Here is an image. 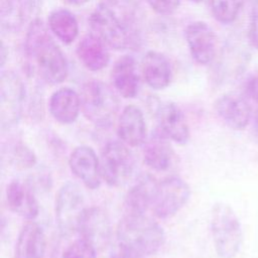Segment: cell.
Masks as SVG:
<instances>
[{
	"label": "cell",
	"mask_w": 258,
	"mask_h": 258,
	"mask_svg": "<svg viewBox=\"0 0 258 258\" xmlns=\"http://www.w3.org/2000/svg\"><path fill=\"white\" fill-rule=\"evenodd\" d=\"M6 203L11 212L28 221H33L39 214L38 202L31 186L18 179L7 184Z\"/></svg>",
	"instance_id": "17"
},
{
	"label": "cell",
	"mask_w": 258,
	"mask_h": 258,
	"mask_svg": "<svg viewBox=\"0 0 258 258\" xmlns=\"http://www.w3.org/2000/svg\"><path fill=\"white\" fill-rule=\"evenodd\" d=\"M150 7L158 14L170 15L179 6L180 0H147Z\"/></svg>",
	"instance_id": "28"
},
{
	"label": "cell",
	"mask_w": 258,
	"mask_h": 258,
	"mask_svg": "<svg viewBox=\"0 0 258 258\" xmlns=\"http://www.w3.org/2000/svg\"><path fill=\"white\" fill-rule=\"evenodd\" d=\"M81 109V97L71 88H60L53 92L49 98V113L60 124L74 123L78 119Z\"/></svg>",
	"instance_id": "19"
},
{
	"label": "cell",
	"mask_w": 258,
	"mask_h": 258,
	"mask_svg": "<svg viewBox=\"0 0 258 258\" xmlns=\"http://www.w3.org/2000/svg\"><path fill=\"white\" fill-rule=\"evenodd\" d=\"M84 206V194L77 183L67 181L59 187L55 196L54 215L61 235L69 236L77 232L79 220L86 209Z\"/></svg>",
	"instance_id": "7"
},
{
	"label": "cell",
	"mask_w": 258,
	"mask_h": 258,
	"mask_svg": "<svg viewBox=\"0 0 258 258\" xmlns=\"http://www.w3.org/2000/svg\"><path fill=\"white\" fill-rule=\"evenodd\" d=\"M119 139L130 147L142 146L147 139L146 123L142 111L135 105H127L118 119Z\"/></svg>",
	"instance_id": "16"
},
{
	"label": "cell",
	"mask_w": 258,
	"mask_h": 258,
	"mask_svg": "<svg viewBox=\"0 0 258 258\" xmlns=\"http://www.w3.org/2000/svg\"><path fill=\"white\" fill-rule=\"evenodd\" d=\"M243 0H209L213 16L221 23L229 24L238 17Z\"/></svg>",
	"instance_id": "25"
},
{
	"label": "cell",
	"mask_w": 258,
	"mask_h": 258,
	"mask_svg": "<svg viewBox=\"0 0 258 258\" xmlns=\"http://www.w3.org/2000/svg\"><path fill=\"white\" fill-rule=\"evenodd\" d=\"M110 258H137V257H135V256H133V255H131V254L125 252V251L120 250L118 253H115Z\"/></svg>",
	"instance_id": "31"
},
{
	"label": "cell",
	"mask_w": 258,
	"mask_h": 258,
	"mask_svg": "<svg viewBox=\"0 0 258 258\" xmlns=\"http://www.w3.org/2000/svg\"><path fill=\"white\" fill-rule=\"evenodd\" d=\"M77 232L81 238L89 241L96 248L106 246L112 233L107 213L99 207L86 208L79 220Z\"/></svg>",
	"instance_id": "11"
},
{
	"label": "cell",
	"mask_w": 258,
	"mask_h": 258,
	"mask_svg": "<svg viewBox=\"0 0 258 258\" xmlns=\"http://www.w3.org/2000/svg\"><path fill=\"white\" fill-rule=\"evenodd\" d=\"M141 73L146 84L153 90L165 89L172 78L169 60L157 51H148L144 55L141 62Z\"/></svg>",
	"instance_id": "21"
},
{
	"label": "cell",
	"mask_w": 258,
	"mask_h": 258,
	"mask_svg": "<svg viewBox=\"0 0 258 258\" xmlns=\"http://www.w3.org/2000/svg\"><path fill=\"white\" fill-rule=\"evenodd\" d=\"M5 50H6V48L4 47V43L2 42V43H1V49H0V55H1V67H3V66H4V63H5V58H6V56L8 55V52H5Z\"/></svg>",
	"instance_id": "32"
},
{
	"label": "cell",
	"mask_w": 258,
	"mask_h": 258,
	"mask_svg": "<svg viewBox=\"0 0 258 258\" xmlns=\"http://www.w3.org/2000/svg\"><path fill=\"white\" fill-rule=\"evenodd\" d=\"M25 51L46 83L57 85L66 80L69 73L67 58L40 20L33 21L28 27Z\"/></svg>",
	"instance_id": "1"
},
{
	"label": "cell",
	"mask_w": 258,
	"mask_h": 258,
	"mask_svg": "<svg viewBox=\"0 0 258 258\" xmlns=\"http://www.w3.org/2000/svg\"><path fill=\"white\" fill-rule=\"evenodd\" d=\"M77 54L81 62L93 72L103 70L110 60L106 43L96 34H87L81 39Z\"/></svg>",
	"instance_id": "22"
},
{
	"label": "cell",
	"mask_w": 258,
	"mask_h": 258,
	"mask_svg": "<svg viewBox=\"0 0 258 258\" xmlns=\"http://www.w3.org/2000/svg\"><path fill=\"white\" fill-rule=\"evenodd\" d=\"M111 80L115 90L126 99L137 96L140 88V76L136 60L131 55H123L114 63Z\"/></svg>",
	"instance_id": "18"
},
{
	"label": "cell",
	"mask_w": 258,
	"mask_h": 258,
	"mask_svg": "<svg viewBox=\"0 0 258 258\" xmlns=\"http://www.w3.org/2000/svg\"><path fill=\"white\" fill-rule=\"evenodd\" d=\"M254 132H255L256 138L258 139V109L254 114Z\"/></svg>",
	"instance_id": "33"
},
{
	"label": "cell",
	"mask_w": 258,
	"mask_h": 258,
	"mask_svg": "<svg viewBox=\"0 0 258 258\" xmlns=\"http://www.w3.org/2000/svg\"><path fill=\"white\" fill-rule=\"evenodd\" d=\"M50 31L63 43H72L79 34V24L75 15L63 8L51 11L48 16Z\"/></svg>",
	"instance_id": "24"
},
{
	"label": "cell",
	"mask_w": 258,
	"mask_h": 258,
	"mask_svg": "<svg viewBox=\"0 0 258 258\" xmlns=\"http://www.w3.org/2000/svg\"><path fill=\"white\" fill-rule=\"evenodd\" d=\"M25 100V87L13 72H3L0 78V125L11 129L18 124Z\"/></svg>",
	"instance_id": "9"
},
{
	"label": "cell",
	"mask_w": 258,
	"mask_h": 258,
	"mask_svg": "<svg viewBox=\"0 0 258 258\" xmlns=\"http://www.w3.org/2000/svg\"><path fill=\"white\" fill-rule=\"evenodd\" d=\"M245 95L258 103V74L251 76L245 83Z\"/></svg>",
	"instance_id": "30"
},
{
	"label": "cell",
	"mask_w": 258,
	"mask_h": 258,
	"mask_svg": "<svg viewBox=\"0 0 258 258\" xmlns=\"http://www.w3.org/2000/svg\"><path fill=\"white\" fill-rule=\"evenodd\" d=\"M156 182L150 176L138 180L125 196V207L130 214H145L151 208L153 191Z\"/></svg>",
	"instance_id": "23"
},
{
	"label": "cell",
	"mask_w": 258,
	"mask_h": 258,
	"mask_svg": "<svg viewBox=\"0 0 258 258\" xmlns=\"http://www.w3.org/2000/svg\"><path fill=\"white\" fill-rule=\"evenodd\" d=\"M116 237L120 250L137 258L154 255L165 242L163 228L145 214L127 213L118 223Z\"/></svg>",
	"instance_id": "2"
},
{
	"label": "cell",
	"mask_w": 258,
	"mask_h": 258,
	"mask_svg": "<svg viewBox=\"0 0 258 258\" xmlns=\"http://www.w3.org/2000/svg\"><path fill=\"white\" fill-rule=\"evenodd\" d=\"M45 250L46 238L42 228L33 221L23 225L16 240V258H44Z\"/></svg>",
	"instance_id": "20"
},
{
	"label": "cell",
	"mask_w": 258,
	"mask_h": 258,
	"mask_svg": "<svg viewBox=\"0 0 258 258\" xmlns=\"http://www.w3.org/2000/svg\"><path fill=\"white\" fill-rule=\"evenodd\" d=\"M72 172L90 189H97L101 185L100 158L95 150L88 145L76 147L69 158Z\"/></svg>",
	"instance_id": "13"
},
{
	"label": "cell",
	"mask_w": 258,
	"mask_h": 258,
	"mask_svg": "<svg viewBox=\"0 0 258 258\" xmlns=\"http://www.w3.org/2000/svg\"><path fill=\"white\" fill-rule=\"evenodd\" d=\"M64 1H67L70 4H74V5H82V4L87 3L90 0H64Z\"/></svg>",
	"instance_id": "34"
},
{
	"label": "cell",
	"mask_w": 258,
	"mask_h": 258,
	"mask_svg": "<svg viewBox=\"0 0 258 258\" xmlns=\"http://www.w3.org/2000/svg\"><path fill=\"white\" fill-rule=\"evenodd\" d=\"M81 105L85 117L98 127L111 126L120 108L114 90L101 81H89L81 91Z\"/></svg>",
	"instance_id": "4"
},
{
	"label": "cell",
	"mask_w": 258,
	"mask_h": 258,
	"mask_svg": "<svg viewBox=\"0 0 258 258\" xmlns=\"http://www.w3.org/2000/svg\"><path fill=\"white\" fill-rule=\"evenodd\" d=\"M169 139L157 128L142 145L144 163L155 171L168 170L175 159L174 150Z\"/></svg>",
	"instance_id": "15"
},
{
	"label": "cell",
	"mask_w": 258,
	"mask_h": 258,
	"mask_svg": "<svg viewBox=\"0 0 258 258\" xmlns=\"http://www.w3.org/2000/svg\"><path fill=\"white\" fill-rule=\"evenodd\" d=\"M211 233L214 247L220 258H235L239 253L243 232L239 218L226 203H216L211 212Z\"/></svg>",
	"instance_id": "3"
},
{
	"label": "cell",
	"mask_w": 258,
	"mask_h": 258,
	"mask_svg": "<svg viewBox=\"0 0 258 258\" xmlns=\"http://www.w3.org/2000/svg\"><path fill=\"white\" fill-rule=\"evenodd\" d=\"M60 258H97V248L80 237L66 248Z\"/></svg>",
	"instance_id": "27"
},
{
	"label": "cell",
	"mask_w": 258,
	"mask_h": 258,
	"mask_svg": "<svg viewBox=\"0 0 258 258\" xmlns=\"http://www.w3.org/2000/svg\"><path fill=\"white\" fill-rule=\"evenodd\" d=\"M95 34L113 49L123 50L130 46L131 36L126 25L106 4H99L89 17Z\"/></svg>",
	"instance_id": "8"
},
{
	"label": "cell",
	"mask_w": 258,
	"mask_h": 258,
	"mask_svg": "<svg viewBox=\"0 0 258 258\" xmlns=\"http://www.w3.org/2000/svg\"><path fill=\"white\" fill-rule=\"evenodd\" d=\"M10 159L14 166L27 169L31 168L36 163V156L27 145L23 143H16L10 149Z\"/></svg>",
	"instance_id": "26"
},
{
	"label": "cell",
	"mask_w": 258,
	"mask_h": 258,
	"mask_svg": "<svg viewBox=\"0 0 258 258\" xmlns=\"http://www.w3.org/2000/svg\"><path fill=\"white\" fill-rule=\"evenodd\" d=\"M190 195L188 183L181 177H166L156 182L150 209L159 219L171 218L187 204Z\"/></svg>",
	"instance_id": "6"
},
{
	"label": "cell",
	"mask_w": 258,
	"mask_h": 258,
	"mask_svg": "<svg viewBox=\"0 0 258 258\" xmlns=\"http://www.w3.org/2000/svg\"><path fill=\"white\" fill-rule=\"evenodd\" d=\"M185 39L192 58L200 64L213 61L217 53L218 38L213 28L204 21H195L185 29Z\"/></svg>",
	"instance_id": "10"
},
{
	"label": "cell",
	"mask_w": 258,
	"mask_h": 258,
	"mask_svg": "<svg viewBox=\"0 0 258 258\" xmlns=\"http://www.w3.org/2000/svg\"><path fill=\"white\" fill-rule=\"evenodd\" d=\"M249 37L252 44L258 49V0H254L250 13Z\"/></svg>",
	"instance_id": "29"
},
{
	"label": "cell",
	"mask_w": 258,
	"mask_h": 258,
	"mask_svg": "<svg viewBox=\"0 0 258 258\" xmlns=\"http://www.w3.org/2000/svg\"><path fill=\"white\" fill-rule=\"evenodd\" d=\"M215 110L221 120L233 130H244L251 119V106L248 100L237 93L220 96L215 103Z\"/></svg>",
	"instance_id": "14"
},
{
	"label": "cell",
	"mask_w": 258,
	"mask_h": 258,
	"mask_svg": "<svg viewBox=\"0 0 258 258\" xmlns=\"http://www.w3.org/2000/svg\"><path fill=\"white\" fill-rule=\"evenodd\" d=\"M158 129L173 142L183 145L189 140V128L182 110L173 102L159 103L155 108Z\"/></svg>",
	"instance_id": "12"
},
{
	"label": "cell",
	"mask_w": 258,
	"mask_h": 258,
	"mask_svg": "<svg viewBox=\"0 0 258 258\" xmlns=\"http://www.w3.org/2000/svg\"><path fill=\"white\" fill-rule=\"evenodd\" d=\"M102 178L111 186L126 184L135 170V158L128 145L120 141L108 142L101 152Z\"/></svg>",
	"instance_id": "5"
},
{
	"label": "cell",
	"mask_w": 258,
	"mask_h": 258,
	"mask_svg": "<svg viewBox=\"0 0 258 258\" xmlns=\"http://www.w3.org/2000/svg\"><path fill=\"white\" fill-rule=\"evenodd\" d=\"M190 2H195V3H200V2H202L203 0H189Z\"/></svg>",
	"instance_id": "35"
}]
</instances>
